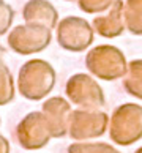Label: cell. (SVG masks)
Wrapping results in <instances>:
<instances>
[]
</instances>
